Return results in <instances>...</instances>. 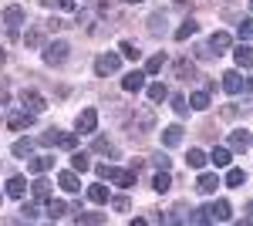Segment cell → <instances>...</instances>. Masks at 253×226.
Wrapping results in <instances>:
<instances>
[{
  "instance_id": "5b68a950",
  "label": "cell",
  "mask_w": 253,
  "mask_h": 226,
  "mask_svg": "<svg viewBox=\"0 0 253 226\" xmlns=\"http://www.w3.org/2000/svg\"><path fill=\"white\" fill-rule=\"evenodd\" d=\"M118 68H122V57H118V54H101V57L95 61V75H98V78L115 75Z\"/></svg>"
},
{
  "instance_id": "f1b7e54d",
  "label": "cell",
  "mask_w": 253,
  "mask_h": 226,
  "mask_svg": "<svg viewBox=\"0 0 253 226\" xmlns=\"http://www.w3.org/2000/svg\"><path fill=\"white\" fill-rule=\"evenodd\" d=\"M186 162H189L193 169H203V166H206V152H203V149H189Z\"/></svg>"
},
{
  "instance_id": "f6af8a7d",
  "label": "cell",
  "mask_w": 253,
  "mask_h": 226,
  "mask_svg": "<svg viewBox=\"0 0 253 226\" xmlns=\"http://www.w3.org/2000/svg\"><path fill=\"white\" fill-rule=\"evenodd\" d=\"M41 44V31H31V34H27V47H38Z\"/></svg>"
},
{
  "instance_id": "d4e9b609",
  "label": "cell",
  "mask_w": 253,
  "mask_h": 226,
  "mask_svg": "<svg viewBox=\"0 0 253 226\" xmlns=\"http://www.w3.org/2000/svg\"><path fill=\"white\" fill-rule=\"evenodd\" d=\"M71 169L75 172H88L91 169V159H88L84 152H75V155H71Z\"/></svg>"
},
{
  "instance_id": "d6a6232c",
  "label": "cell",
  "mask_w": 253,
  "mask_h": 226,
  "mask_svg": "<svg viewBox=\"0 0 253 226\" xmlns=\"http://www.w3.org/2000/svg\"><path fill=\"white\" fill-rule=\"evenodd\" d=\"M243 182H247V172H243V169H230V172H226V186H243Z\"/></svg>"
},
{
  "instance_id": "9c48e42d",
  "label": "cell",
  "mask_w": 253,
  "mask_h": 226,
  "mask_svg": "<svg viewBox=\"0 0 253 226\" xmlns=\"http://www.w3.org/2000/svg\"><path fill=\"white\" fill-rule=\"evenodd\" d=\"M98 129V112L95 108H84V112L78 115V132L81 135H91Z\"/></svg>"
},
{
  "instance_id": "7402d4cb",
  "label": "cell",
  "mask_w": 253,
  "mask_h": 226,
  "mask_svg": "<svg viewBox=\"0 0 253 226\" xmlns=\"http://www.w3.org/2000/svg\"><path fill=\"white\" fill-rule=\"evenodd\" d=\"M51 166H54V155H38V159H31L27 169H31V172H47Z\"/></svg>"
},
{
  "instance_id": "bcb514c9",
  "label": "cell",
  "mask_w": 253,
  "mask_h": 226,
  "mask_svg": "<svg viewBox=\"0 0 253 226\" xmlns=\"http://www.w3.org/2000/svg\"><path fill=\"white\" fill-rule=\"evenodd\" d=\"M247 223H253V203L247 206Z\"/></svg>"
},
{
  "instance_id": "c3c4849f",
  "label": "cell",
  "mask_w": 253,
  "mask_h": 226,
  "mask_svg": "<svg viewBox=\"0 0 253 226\" xmlns=\"http://www.w3.org/2000/svg\"><path fill=\"white\" fill-rule=\"evenodd\" d=\"M0 64H3V51H0Z\"/></svg>"
},
{
  "instance_id": "8d00e7d4",
  "label": "cell",
  "mask_w": 253,
  "mask_h": 226,
  "mask_svg": "<svg viewBox=\"0 0 253 226\" xmlns=\"http://www.w3.org/2000/svg\"><path fill=\"white\" fill-rule=\"evenodd\" d=\"M122 54L128 57V61H138V47L132 44V41H122Z\"/></svg>"
},
{
  "instance_id": "ba28073f",
  "label": "cell",
  "mask_w": 253,
  "mask_h": 226,
  "mask_svg": "<svg viewBox=\"0 0 253 226\" xmlns=\"http://www.w3.org/2000/svg\"><path fill=\"white\" fill-rule=\"evenodd\" d=\"M152 125H156V115L149 112V108H142L138 115H132V129H135L138 135H142V132H152Z\"/></svg>"
},
{
  "instance_id": "d590c367",
  "label": "cell",
  "mask_w": 253,
  "mask_h": 226,
  "mask_svg": "<svg viewBox=\"0 0 253 226\" xmlns=\"http://www.w3.org/2000/svg\"><path fill=\"white\" fill-rule=\"evenodd\" d=\"M95 152H101V155H115V145H112L108 138H95Z\"/></svg>"
},
{
  "instance_id": "30bf717a",
  "label": "cell",
  "mask_w": 253,
  "mask_h": 226,
  "mask_svg": "<svg viewBox=\"0 0 253 226\" xmlns=\"http://www.w3.org/2000/svg\"><path fill=\"white\" fill-rule=\"evenodd\" d=\"M7 125H10L14 132H20V129L34 125V112H27V108H24V112H10L7 115Z\"/></svg>"
},
{
  "instance_id": "74e56055",
  "label": "cell",
  "mask_w": 253,
  "mask_h": 226,
  "mask_svg": "<svg viewBox=\"0 0 253 226\" xmlns=\"http://www.w3.org/2000/svg\"><path fill=\"white\" fill-rule=\"evenodd\" d=\"M44 7H61V10H75V0H41Z\"/></svg>"
},
{
  "instance_id": "277c9868",
  "label": "cell",
  "mask_w": 253,
  "mask_h": 226,
  "mask_svg": "<svg viewBox=\"0 0 253 226\" xmlns=\"http://www.w3.org/2000/svg\"><path fill=\"white\" fill-rule=\"evenodd\" d=\"M20 24H24V7H17V3H10V7L3 10V27H7V34H10V38H17Z\"/></svg>"
},
{
  "instance_id": "ffe728a7",
  "label": "cell",
  "mask_w": 253,
  "mask_h": 226,
  "mask_svg": "<svg viewBox=\"0 0 253 226\" xmlns=\"http://www.w3.org/2000/svg\"><path fill=\"white\" fill-rule=\"evenodd\" d=\"M175 78H182V81H189V78H196V64L193 61H175Z\"/></svg>"
},
{
  "instance_id": "ab89813d",
  "label": "cell",
  "mask_w": 253,
  "mask_h": 226,
  "mask_svg": "<svg viewBox=\"0 0 253 226\" xmlns=\"http://www.w3.org/2000/svg\"><path fill=\"white\" fill-rule=\"evenodd\" d=\"M250 38H253V20L247 17L243 24H240V41H250Z\"/></svg>"
},
{
  "instance_id": "7dc6e473",
  "label": "cell",
  "mask_w": 253,
  "mask_h": 226,
  "mask_svg": "<svg viewBox=\"0 0 253 226\" xmlns=\"http://www.w3.org/2000/svg\"><path fill=\"white\" fill-rule=\"evenodd\" d=\"M125 3H142V0H125Z\"/></svg>"
},
{
  "instance_id": "3957f363",
  "label": "cell",
  "mask_w": 253,
  "mask_h": 226,
  "mask_svg": "<svg viewBox=\"0 0 253 226\" xmlns=\"http://www.w3.org/2000/svg\"><path fill=\"white\" fill-rule=\"evenodd\" d=\"M68 51H71V47H68V41H51V44L44 47V61H47L51 68H58V64L68 61Z\"/></svg>"
},
{
  "instance_id": "8992f818",
  "label": "cell",
  "mask_w": 253,
  "mask_h": 226,
  "mask_svg": "<svg viewBox=\"0 0 253 226\" xmlns=\"http://www.w3.org/2000/svg\"><path fill=\"white\" fill-rule=\"evenodd\" d=\"M20 105L27 108V112H34V115H41L44 108H47V101H44V94H38V91H20Z\"/></svg>"
},
{
  "instance_id": "cb8c5ba5",
  "label": "cell",
  "mask_w": 253,
  "mask_h": 226,
  "mask_svg": "<svg viewBox=\"0 0 253 226\" xmlns=\"http://www.w3.org/2000/svg\"><path fill=\"white\" fill-rule=\"evenodd\" d=\"M34 199H41V203L51 199V182L47 179H34Z\"/></svg>"
},
{
  "instance_id": "44dd1931",
  "label": "cell",
  "mask_w": 253,
  "mask_h": 226,
  "mask_svg": "<svg viewBox=\"0 0 253 226\" xmlns=\"http://www.w3.org/2000/svg\"><path fill=\"white\" fill-rule=\"evenodd\" d=\"M189 108L206 112V108H210V91H193V94H189Z\"/></svg>"
},
{
  "instance_id": "681fc988",
  "label": "cell",
  "mask_w": 253,
  "mask_h": 226,
  "mask_svg": "<svg viewBox=\"0 0 253 226\" xmlns=\"http://www.w3.org/2000/svg\"><path fill=\"white\" fill-rule=\"evenodd\" d=\"M250 10H253V0H250Z\"/></svg>"
},
{
  "instance_id": "f546056e",
  "label": "cell",
  "mask_w": 253,
  "mask_h": 226,
  "mask_svg": "<svg viewBox=\"0 0 253 226\" xmlns=\"http://www.w3.org/2000/svg\"><path fill=\"white\" fill-rule=\"evenodd\" d=\"M149 98H152V101H166V98H169V88H166L162 81H156V85H149Z\"/></svg>"
},
{
  "instance_id": "e575fe53",
  "label": "cell",
  "mask_w": 253,
  "mask_h": 226,
  "mask_svg": "<svg viewBox=\"0 0 253 226\" xmlns=\"http://www.w3.org/2000/svg\"><path fill=\"white\" fill-rule=\"evenodd\" d=\"M31 149H34V142H31V138H20V142H14V155H31Z\"/></svg>"
},
{
  "instance_id": "9a60e30c",
  "label": "cell",
  "mask_w": 253,
  "mask_h": 226,
  "mask_svg": "<svg viewBox=\"0 0 253 226\" xmlns=\"http://www.w3.org/2000/svg\"><path fill=\"white\" fill-rule=\"evenodd\" d=\"M122 88H125V91H142V88H145V75H142V71L125 75V78H122Z\"/></svg>"
},
{
  "instance_id": "2e32d148",
  "label": "cell",
  "mask_w": 253,
  "mask_h": 226,
  "mask_svg": "<svg viewBox=\"0 0 253 226\" xmlns=\"http://www.w3.org/2000/svg\"><path fill=\"white\" fill-rule=\"evenodd\" d=\"M179 142H182V129H179V125H169V129H162V145H166V149H175Z\"/></svg>"
},
{
  "instance_id": "8fae6325",
  "label": "cell",
  "mask_w": 253,
  "mask_h": 226,
  "mask_svg": "<svg viewBox=\"0 0 253 226\" xmlns=\"http://www.w3.org/2000/svg\"><path fill=\"white\" fill-rule=\"evenodd\" d=\"M24 192H27V179L24 176H10L7 179V196L10 199H24Z\"/></svg>"
},
{
  "instance_id": "d6986e66",
  "label": "cell",
  "mask_w": 253,
  "mask_h": 226,
  "mask_svg": "<svg viewBox=\"0 0 253 226\" xmlns=\"http://www.w3.org/2000/svg\"><path fill=\"white\" fill-rule=\"evenodd\" d=\"M58 186L64 189V192H78L81 182H78V176H75V172H61V176H58Z\"/></svg>"
},
{
  "instance_id": "7bdbcfd3",
  "label": "cell",
  "mask_w": 253,
  "mask_h": 226,
  "mask_svg": "<svg viewBox=\"0 0 253 226\" xmlns=\"http://www.w3.org/2000/svg\"><path fill=\"white\" fill-rule=\"evenodd\" d=\"M20 213H24V220H38V206H34V203H24Z\"/></svg>"
},
{
  "instance_id": "6da1fadb",
  "label": "cell",
  "mask_w": 253,
  "mask_h": 226,
  "mask_svg": "<svg viewBox=\"0 0 253 226\" xmlns=\"http://www.w3.org/2000/svg\"><path fill=\"white\" fill-rule=\"evenodd\" d=\"M98 176L101 179H108V182H115L122 189H132L135 186V169H115V166H98Z\"/></svg>"
},
{
  "instance_id": "e0dca14e",
  "label": "cell",
  "mask_w": 253,
  "mask_h": 226,
  "mask_svg": "<svg viewBox=\"0 0 253 226\" xmlns=\"http://www.w3.org/2000/svg\"><path fill=\"white\" fill-rule=\"evenodd\" d=\"M230 159H233V155H230V149H223V145H216V149L210 152V162H213L216 169H226V166H230Z\"/></svg>"
},
{
  "instance_id": "b9f144b4",
  "label": "cell",
  "mask_w": 253,
  "mask_h": 226,
  "mask_svg": "<svg viewBox=\"0 0 253 226\" xmlns=\"http://www.w3.org/2000/svg\"><path fill=\"white\" fill-rule=\"evenodd\" d=\"M169 162H172V159H169V155H162V152L152 155V166H159V169H169Z\"/></svg>"
},
{
  "instance_id": "60d3db41",
  "label": "cell",
  "mask_w": 253,
  "mask_h": 226,
  "mask_svg": "<svg viewBox=\"0 0 253 226\" xmlns=\"http://www.w3.org/2000/svg\"><path fill=\"white\" fill-rule=\"evenodd\" d=\"M162 24H166V17H162V14H156V17L149 20V31H152V34H162Z\"/></svg>"
},
{
  "instance_id": "836d02e7",
  "label": "cell",
  "mask_w": 253,
  "mask_h": 226,
  "mask_svg": "<svg viewBox=\"0 0 253 226\" xmlns=\"http://www.w3.org/2000/svg\"><path fill=\"white\" fill-rule=\"evenodd\" d=\"M75 220H78V223H105L101 213H81V209H75Z\"/></svg>"
},
{
  "instance_id": "4316f807",
  "label": "cell",
  "mask_w": 253,
  "mask_h": 226,
  "mask_svg": "<svg viewBox=\"0 0 253 226\" xmlns=\"http://www.w3.org/2000/svg\"><path fill=\"white\" fill-rule=\"evenodd\" d=\"M169 186H172V176H169L166 169H162V172H156V179H152V189H156V192H166Z\"/></svg>"
},
{
  "instance_id": "ee69618b",
  "label": "cell",
  "mask_w": 253,
  "mask_h": 226,
  "mask_svg": "<svg viewBox=\"0 0 253 226\" xmlns=\"http://www.w3.org/2000/svg\"><path fill=\"white\" fill-rule=\"evenodd\" d=\"M112 206H115L118 213H128V199H125V196H118V199H112Z\"/></svg>"
},
{
  "instance_id": "f907efd6",
  "label": "cell",
  "mask_w": 253,
  "mask_h": 226,
  "mask_svg": "<svg viewBox=\"0 0 253 226\" xmlns=\"http://www.w3.org/2000/svg\"><path fill=\"white\" fill-rule=\"evenodd\" d=\"M250 145H253V138H250Z\"/></svg>"
},
{
  "instance_id": "1f68e13d",
  "label": "cell",
  "mask_w": 253,
  "mask_h": 226,
  "mask_svg": "<svg viewBox=\"0 0 253 226\" xmlns=\"http://www.w3.org/2000/svg\"><path fill=\"white\" fill-rule=\"evenodd\" d=\"M196 27H199L196 20H182V27L175 31V41H186V38H193V34H196Z\"/></svg>"
},
{
  "instance_id": "603a6c76",
  "label": "cell",
  "mask_w": 253,
  "mask_h": 226,
  "mask_svg": "<svg viewBox=\"0 0 253 226\" xmlns=\"http://www.w3.org/2000/svg\"><path fill=\"white\" fill-rule=\"evenodd\" d=\"M88 199H91V203H98V206H105V203H108V189L101 186V182H95V186L88 189Z\"/></svg>"
},
{
  "instance_id": "5bb4252c",
  "label": "cell",
  "mask_w": 253,
  "mask_h": 226,
  "mask_svg": "<svg viewBox=\"0 0 253 226\" xmlns=\"http://www.w3.org/2000/svg\"><path fill=\"white\" fill-rule=\"evenodd\" d=\"M230 44H233V38H230L226 31H216L213 38H210V47H213L216 54H223V51H230Z\"/></svg>"
},
{
  "instance_id": "4dcf8cb0",
  "label": "cell",
  "mask_w": 253,
  "mask_h": 226,
  "mask_svg": "<svg viewBox=\"0 0 253 226\" xmlns=\"http://www.w3.org/2000/svg\"><path fill=\"white\" fill-rule=\"evenodd\" d=\"M64 213H68V206H64L61 199H47V216H51V220H61Z\"/></svg>"
},
{
  "instance_id": "83f0119b",
  "label": "cell",
  "mask_w": 253,
  "mask_h": 226,
  "mask_svg": "<svg viewBox=\"0 0 253 226\" xmlns=\"http://www.w3.org/2000/svg\"><path fill=\"white\" fill-rule=\"evenodd\" d=\"M162 64H166V54H152L149 61H145V75H159Z\"/></svg>"
},
{
  "instance_id": "f35d334b",
  "label": "cell",
  "mask_w": 253,
  "mask_h": 226,
  "mask_svg": "<svg viewBox=\"0 0 253 226\" xmlns=\"http://www.w3.org/2000/svg\"><path fill=\"white\" fill-rule=\"evenodd\" d=\"M172 108H175V115H186V112H189V101H186L182 94H175V98H172Z\"/></svg>"
},
{
  "instance_id": "484cf974",
  "label": "cell",
  "mask_w": 253,
  "mask_h": 226,
  "mask_svg": "<svg viewBox=\"0 0 253 226\" xmlns=\"http://www.w3.org/2000/svg\"><path fill=\"white\" fill-rule=\"evenodd\" d=\"M247 145H250V135L243 132V129H240V132H233V135H230V149L243 152V149H247Z\"/></svg>"
},
{
  "instance_id": "52a82bcc",
  "label": "cell",
  "mask_w": 253,
  "mask_h": 226,
  "mask_svg": "<svg viewBox=\"0 0 253 226\" xmlns=\"http://www.w3.org/2000/svg\"><path fill=\"white\" fill-rule=\"evenodd\" d=\"M210 220H213V223H230V220H233L230 203H226V199H216L213 206H210Z\"/></svg>"
},
{
  "instance_id": "7a4b0ae2",
  "label": "cell",
  "mask_w": 253,
  "mask_h": 226,
  "mask_svg": "<svg viewBox=\"0 0 253 226\" xmlns=\"http://www.w3.org/2000/svg\"><path fill=\"white\" fill-rule=\"evenodd\" d=\"M41 142H44V145H58V149H75V145H78V135H75V132H58V129H47V132L41 135Z\"/></svg>"
},
{
  "instance_id": "ac0fdd59",
  "label": "cell",
  "mask_w": 253,
  "mask_h": 226,
  "mask_svg": "<svg viewBox=\"0 0 253 226\" xmlns=\"http://www.w3.org/2000/svg\"><path fill=\"white\" fill-rule=\"evenodd\" d=\"M233 57H236L240 68H253V47H250V44H240V47L233 51Z\"/></svg>"
},
{
  "instance_id": "7c38bea8",
  "label": "cell",
  "mask_w": 253,
  "mask_h": 226,
  "mask_svg": "<svg viewBox=\"0 0 253 226\" xmlns=\"http://www.w3.org/2000/svg\"><path fill=\"white\" fill-rule=\"evenodd\" d=\"M216 186H223V182H219V179H216L213 172H203V176H199V179H196V189H199V192H203V196H210V192H216Z\"/></svg>"
},
{
  "instance_id": "4fadbf2b",
  "label": "cell",
  "mask_w": 253,
  "mask_h": 226,
  "mask_svg": "<svg viewBox=\"0 0 253 226\" xmlns=\"http://www.w3.org/2000/svg\"><path fill=\"white\" fill-rule=\"evenodd\" d=\"M223 91H230V94L243 91V78H240V71H226V75H223Z\"/></svg>"
}]
</instances>
